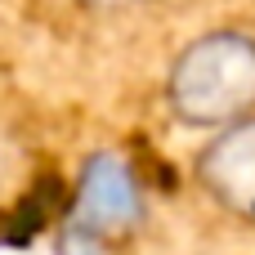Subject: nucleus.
I'll use <instances>...</instances> for the list:
<instances>
[{
  "mask_svg": "<svg viewBox=\"0 0 255 255\" xmlns=\"http://www.w3.org/2000/svg\"><path fill=\"white\" fill-rule=\"evenodd\" d=\"M193 184L220 215L255 224V117L206 134L193 157Z\"/></svg>",
  "mask_w": 255,
  "mask_h": 255,
  "instance_id": "nucleus-2",
  "label": "nucleus"
},
{
  "mask_svg": "<svg viewBox=\"0 0 255 255\" xmlns=\"http://www.w3.org/2000/svg\"><path fill=\"white\" fill-rule=\"evenodd\" d=\"M161 99L170 121L197 134L255 117V36L242 27H211L193 36L170 58Z\"/></svg>",
  "mask_w": 255,
  "mask_h": 255,
  "instance_id": "nucleus-1",
  "label": "nucleus"
},
{
  "mask_svg": "<svg viewBox=\"0 0 255 255\" xmlns=\"http://www.w3.org/2000/svg\"><path fill=\"white\" fill-rule=\"evenodd\" d=\"M81 13H94V18H121V13H134V9H148L157 0H63Z\"/></svg>",
  "mask_w": 255,
  "mask_h": 255,
  "instance_id": "nucleus-5",
  "label": "nucleus"
},
{
  "mask_svg": "<svg viewBox=\"0 0 255 255\" xmlns=\"http://www.w3.org/2000/svg\"><path fill=\"white\" fill-rule=\"evenodd\" d=\"M134 184L117 161H94L90 179H85V215L94 224H126L134 215Z\"/></svg>",
  "mask_w": 255,
  "mask_h": 255,
  "instance_id": "nucleus-3",
  "label": "nucleus"
},
{
  "mask_svg": "<svg viewBox=\"0 0 255 255\" xmlns=\"http://www.w3.org/2000/svg\"><path fill=\"white\" fill-rule=\"evenodd\" d=\"M22 161H27V148H22V139L0 121V202L18 188V179H22Z\"/></svg>",
  "mask_w": 255,
  "mask_h": 255,
  "instance_id": "nucleus-4",
  "label": "nucleus"
}]
</instances>
